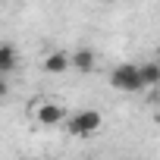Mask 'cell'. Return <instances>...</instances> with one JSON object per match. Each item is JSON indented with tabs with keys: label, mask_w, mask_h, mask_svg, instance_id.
<instances>
[{
	"label": "cell",
	"mask_w": 160,
	"mask_h": 160,
	"mask_svg": "<svg viewBox=\"0 0 160 160\" xmlns=\"http://www.w3.org/2000/svg\"><path fill=\"white\" fill-rule=\"evenodd\" d=\"M66 132L69 135H75V138H85V135H94V132H101V126H104V116L98 113V110H78V113H72V116H66Z\"/></svg>",
	"instance_id": "1"
},
{
	"label": "cell",
	"mask_w": 160,
	"mask_h": 160,
	"mask_svg": "<svg viewBox=\"0 0 160 160\" xmlns=\"http://www.w3.org/2000/svg\"><path fill=\"white\" fill-rule=\"evenodd\" d=\"M110 85H113L116 91H126V94L144 91L141 75H138V63H119L116 69H110Z\"/></svg>",
	"instance_id": "2"
},
{
	"label": "cell",
	"mask_w": 160,
	"mask_h": 160,
	"mask_svg": "<svg viewBox=\"0 0 160 160\" xmlns=\"http://www.w3.org/2000/svg\"><path fill=\"white\" fill-rule=\"evenodd\" d=\"M32 116H35V122H41V126H63L69 113H66L63 104H53V101H35V104H32Z\"/></svg>",
	"instance_id": "3"
},
{
	"label": "cell",
	"mask_w": 160,
	"mask_h": 160,
	"mask_svg": "<svg viewBox=\"0 0 160 160\" xmlns=\"http://www.w3.org/2000/svg\"><path fill=\"white\" fill-rule=\"evenodd\" d=\"M69 66H72L78 75H91V72L98 69V53H94L91 47H75V50L69 53Z\"/></svg>",
	"instance_id": "4"
},
{
	"label": "cell",
	"mask_w": 160,
	"mask_h": 160,
	"mask_svg": "<svg viewBox=\"0 0 160 160\" xmlns=\"http://www.w3.org/2000/svg\"><path fill=\"white\" fill-rule=\"evenodd\" d=\"M41 69H44L47 75H63V72H69V69H72V66H69V50H47L44 60H41Z\"/></svg>",
	"instance_id": "5"
},
{
	"label": "cell",
	"mask_w": 160,
	"mask_h": 160,
	"mask_svg": "<svg viewBox=\"0 0 160 160\" xmlns=\"http://www.w3.org/2000/svg\"><path fill=\"white\" fill-rule=\"evenodd\" d=\"M19 69V50L13 44H0V75H10Z\"/></svg>",
	"instance_id": "6"
},
{
	"label": "cell",
	"mask_w": 160,
	"mask_h": 160,
	"mask_svg": "<svg viewBox=\"0 0 160 160\" xmlns=\"http://www.w3.org/2000/svg\"><path fill=\"white\" fill-rule=\"evenodd\" d=\"M138 75H141V85L144 88H160V63L157 60H148L138 66Z\"/></svg>",
	"instance_id": "7"
},
{
	"label": "cell",
	"mask_w": 160,
	"mask_h": 160,
	"mask_svg": "<svg viewBox=\"0 0 160 160\" xmlns=\"http://www.w3.org/2000/svg\"><path fill=\"white\" fill-rule=\"evenodd\" d=\"M10 94V82H7V75H0V101H3Z\"/></svg>",
	"instance_id": "8"
},
{
	"label": "cell",
	"mask_w": 160,
	"mask_h": 160,
	"mask_svg": "<svg viewBox=\"0 0 160 160\" xmlns=\"http://www.w3.org/2000/svg\"><path fill=\"white\" fill-rule=\"evenodd\" d=\"M98 3H113V0H98Z\"/></svg>",
	"instance_id": "9"
},
{
	"label": "cell",
	"mask_w": 160,
	"mask_h": 160,
	"mask_svg": "<svg viewBox=\"0 0 160 160\" xmlns=\"http://www.w3.org/2000/svg\"><path fill=\"white\" fill-rule=\"evenodd\" d=\"M157 63H160V47H157Z\"/></svg>",
	"instance_id": "10"
},
{
	"label": "cell",
	"mask_w": 160,
	"mask_h": 160,
	"mask_svg": "<svg viewBox=\"0 0 160 160\" xmlns=\"http://www.w3.org/2000/svg\"><path fill=\"white\" fill-rule=\"evenodd\" d=\"M28 160H38V157H28Z\"/></svg>",
	"instance_id": "11"
}]
</instances>
